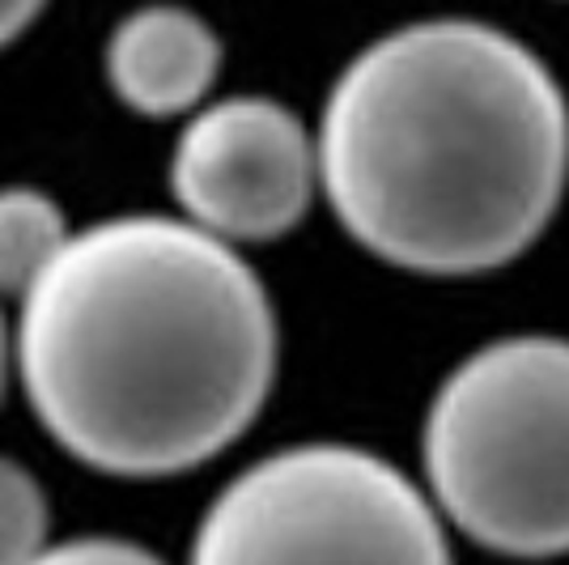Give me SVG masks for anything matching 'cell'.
I'll list each match as a JSON object with an SVG mask.
<instances>
[{"label": "cell", "mask_w": 569, "mask_h": 565, "mask_svg": "<svg viewBox=\"0 0 569 565\" xmlns=\"http://www.w3.org/2000/svg\"><path fill=\"white\" fill-rule=\"evenodd\" d=\"M281 324L234 242L179 212L81 226L18 303L13 370L48 438L123 480L217 459L263 413Z\"/></svg>", "instance_id": "cell-1"}, {"label": "cell", "mask_w": 569, "mask_h": 565, "mask_svg": "<svg viewBox=\"0 0 569 565\" xmlns=\"http://www.w3.org/2000/svg\"><path fill=\"white\" fill-rule=\"evenodd\" d=\"M340 230L417 277H480L552 226L569 98L545 56L480 18H421L357 48L315 123Z\"/></svg>", "instance_id": "cell-2"}, {"label": "cell", "mask_w": 569, "mask_h": 565, "mask_svg": "<svg viewBox=\"0 0 569 565\" xmlns=\"http://www.w3.org/2000/svg\"><path fill=\"white\" fill-rule=\"evenodd\" d=\"M421 485L480 548L566 557L569 336L510 331L455 361L421 422Z\"/></svg>", "instance_id": "cell-3"}, {"label": "cell", "mask_w": 569, "mask_h": 565, "mask_svg": "<svg viewBox=\"0 0 569 565\" xmlns=\"http://www.w3.org/2000/svg\"><path fill=\"white\" fill-rule=\"evenodd\" d=\"M188 565H455L421 480L357 443H293L230 476Z\"/></svg>", "instance_id": "cell-4"}, {"label": "cell", "mask_w": 569, "mask_h": 565, "mask_svg": "<svg viewBox=\"0 0 569 565\" xmlns=\"http://www.w3.org/2000/svg\"><path fill=\"white\" fill-rule=\"evenodd\" d=\"M170 191L179 217L234 247L284 238L323 196L315 128L281 98H209L174 137Z\"/></svg>", "instance_id": "cell-5"}, {"label": "cell", "mask_w": 569, "mask_h": 565, "mask_svg": "<svg viewBox=\"0 0 569 565\" xmlns=\"http://www.w3.org/2000/svg\"><path fill=\"white\" fill-rule=\"evenodd\" d=\"M111 95L144 119H188L221 77V34L196 9L149 0L123 13L102 48Z\"/></svg>", "instance_id": "cell-6"}, {"label": "cell", "mask_w": 569, "mask_h": 565, "mask_svg": "<svg viewBox=\"0 0 569 565\" xmlns=\"http://www.w3.org/2000/svg\"><path fill=\"white\" fill-rule=\"evenodd\" d=\"M64 205L43 188H0V298L22 303L72 242Z\"/></svg>", "instance_id": "cell-7"}, {"label": "cell", "mask_w": 569, "mask_h": 565, "mask_svg": "<svg viewBox=\"0 0 569 565\" xmlns=\"http://www.w3.org/2000/svg\"><path fill=\"white\" fill-rule=\"evenodd\" d=\"M51 544V506L39 476L0 455V565H30Z\"/></svg>", "instance_id": "cell-8"}, {"label": "cell", "mask_w": 569, "mask_h": 565, "mask_svg": "<svg viewBox=\"0 0 569 565\" xmlns=\"http://www.w3.org/2000/svg\"><path fill=\"white\" fill-rule=\"evenodd\" d=\"M30 565H167L153 548L123 536H72L51 541Z\"/></svg>", "instance_id": "cell-9"}, {"label": "cell", "mask_w": 569, "mask_h": 565, "mask_svg": "<svg viewBox=\"0 0 569 565\" xmlns=\"http://www.w3.org/2000/svg\"><path fill=\"white\" fill-rule=\"evenodd\" d=\"M43 9H48V0H0V51L18 43Z\"/></svg>", "instance_id": "cell-10"}, {"label": "cell", "mask_w": 569, "mask_h": 565, "mask_svg": "<svg viewBox=\"0 0 569 565\" xmlns=\"http://www.w3.org/2000/svg\"><path fill=\"white\" fill-rule=\"evenodd\" d=\"M9 366H13V336H9V328H4V298H0V396H4Z\"/></svg>", "instance_id": "cell-11"}]
</instances>
